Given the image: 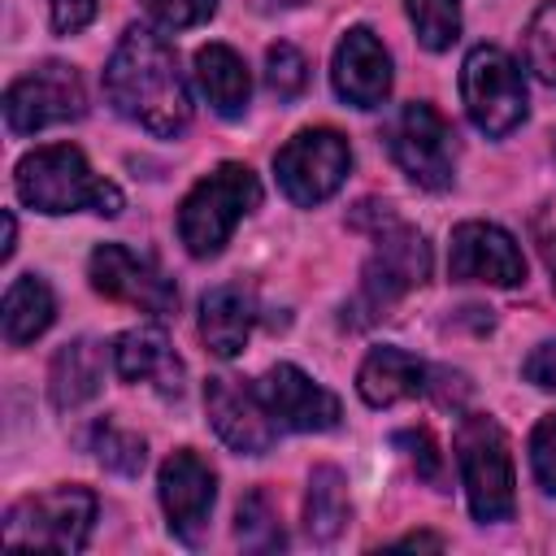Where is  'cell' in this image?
<instances>
[{
    "label": "cell",
    "instance_id": "cell-27",
    "mask_svg": "<svg viewBox=\"0 0 556 556\" xmlns=\"http://www.w3.org/2000/svg\"><path fill=\"white\" fill-rule=\"evenodd\" d=\"M526 65L547 87H556V0L539 4L530 26H526Z\"/></svg>",
    "mask_w": 556,
    "mask_h": 556
},
{
    "label": "cell",
    "instance_id": "cell-37",
    "mask_svg": "<svg viewBox=\"0 0 556 556\" xmlns=\"http://www.w3.org/2000/svg\"><path fill=\"white\" fill-rule=\"evenodd\" d=\"M547 256H556V235H552V239H547Z\"/></svg>",
    "mask_w": 556,
    "mask_h": 556
},
{
    "label": "cell",
    "instance_id": "cell-35",
    "mask_svg": "<svg viewBox=\"0 0 556 556\" xmlns=\"http://www.w3.org/2000/svg\"><path fill=\"white\" fill-rule=\"evenodd\" d=\"M13 248H17V222H13V213H4V248H0V261H9Z\"/></svg>",
    "mask_w": 556,
    "mask_h": 556
},
{
    "label": "cell",
    "instance_id": "cell-36",
    "mask_svg": "<svg viewBox=\"0 0 556 556\" xmlns=\"http://www.w3.org/2000/svg\"><path fill=\"white\" fill-rule=\"evenodd\" d=\"M395 547H443V539L439 534H404Z\"/></svg>",
    "mask_w": 556,
    "mask_h": 556
},
{
    "label": "cell",
    "instance_id": "cell-16",
    "mask_svg": "<svg viewBox=\"0 0 556 556\" xmlns=\"http://www.w3.org/2000/svg\"><path fill=\"white\" fill-rule=\"evenodd\" d=\"M330 83L352 109H378L391 96V56L369 26H352L330 61Z\"/></svg>",
    "mask_w": 556,
    "mask_h": 556
},
{
    "label": "cell",
    "instance_id": "cell-21",
    "mask_svg": "<svg viewBox=\"0 0 556 556\" xmlns=\"http://www.w3.org/2000/svg\"><path fill=\"white\" fill-rule=\"evenodd\" d=\"M195 87L213 104L217 117H243L252 78H248L243 56L230 43H204L195 48Z\"/></svg>",
    "mask_w": 556,
    "mask_h": 556
},
{
    "label": "cell",
    "instance_id": "cell-17",
    "mask_svg": "<svg viewBox=\"0 0 556 556\" xmlns=\"http://www.w3.org/2000/svg\"><path fill=\"white\" fill-rule=\"evenodd\" d=\"M113 369L122 382H148L152 391L178 400L182 382H187V365L174 352V343L165 339L161 326H135L126 334H117L113 343Z\"/></svg>",
    "mask_w": 556,
    "mask_h": 556
},
{
    "label": "cell",
    "instance_id": "cell-2",
    "mask_svg": "<svg viewBox=\"0 0 556 556\" xmlns=\"http://www.w3.org/2000/svg\"><path fill=\"white\" fill-rule=\"evenodd\" d=\"M13 187H17V200L39 213L91 208L100 217H117L126 204L117 182L100 178L74 143H48V148L26 152L13 169Z\"/></svg>",
    "mask_w": 556,
    "mask_h": 556
},
{
    "label": "cell",
    "instance_id": "cell-11",
    "mask_svg": "<svg viewBox=\"0 0 556 556\" xmlns=\"http://www.w3.org/2000/svg\"><path fill=\"white\" fill-rule=\"evenodd\" d=\"M87 278L100 295L109 300H122V304H135L152 317H169L178 308V287L143 256H135L130 248L122 243H100L91 256H87Z\"/></svg>",
    "mask_w": 556,
    "mask_h": 556
},
{
    "label": "cell",
    "instance_id": "cell-15",
    "mask_svg": "<svg viewBox=\"0 0 556 556\" xmlns=\"http://www.w3.org/2000/svg\"><path fill=\"white\" fill-rule=\"evenodd\" d=\"M256 395L265 400L269 417H274L282 430H304V434H313V430H334L339 417H343L339 395L326 391L321 382H313L304 369H295V365H287V361H282V365H269V369L261 374Z\"/></svg>",
    "mask_w": 556,
    "mask_h": 556
},
{
    "label": "cell",
    "instance_id": "cell-12",
    "mask_svg": "<svg viewBox=\"0 0 556 556\" xmlns=\"http://www.w3.org/2000/svg\"><path fill=\"white\" fill-rule=\"evenodd\" d=\"M204 408H208L217 439L226 447H235L239 456H261L278 439V421L269 417L265 400L256 395V382L248 387L243 378L217 374L204 382Z\"/></svg>",
    "mask_w": 556,
    "mask_h": 556
},
{
    "label": "cell",
    "instance_id": "cell-20",
    "mask_svg": "<svg viewBox=\"0 0 556 556\" xmlns=\"http://www.w3.org/2000/svg\"><path fill=\"white\" fill-rule=\"evenodd\" d=\"M426 374H430V369H426L413 352H404V348H395V343H382V348H374V352L361 361L356 391H361V400H365L369 408H387V404H400V400L426 391Z\"/></svg>",
    "mask_w": 556,
    "mask_h": 556
},
{
    "label": "cell",
    "instance_id": "cell-10",
    "mask_svg": "<svg viewBox=\"0 0 556 556\" xmlns=\"http://www.w3.org/2000/svg\"><path fill=\"white\" fill-rule=\"evenodd\" d=\"M87 113V91L74 65L39 61L4 91V126L9 135H35L56 122H78Z\"/></svg>",
    "mask_w": 556,
    "mask_h": 556
},
{
    "label": "cell",
    "instance_id": "cell-34",
    "mask_svg": "<svg viewBox=\"0 0 556 556\" xmlns=\"http://www.w3.org/2000/svg\"><path fill=\"white\" fill-rule=\"evenodd\" d=\"M521 374H526V382H534V387H543V391H556V339L539 343V348L521 361Z\"/></svg>",
    "mask_w": 556,
    "mask_h": 556
},
{
    "label": "cell",
    "instance_id": "cell-19",
    "mask_svg": "<svg viewBox=\"0 0 556 556\" xmlns=\"http://www.w3.org/2000/svg\"><path fill=\"white\" fill-rule=\"evenodd\" d=\"M104 387V348L96 339H70L56 348L52 365H48V395L52 408L74 413L87 400H96Z\"/></svg>",
    "mask_w": 556,
    "mask_h": 556
},
{
    "label": "cell",
    "instance_id": "cell-7",
    "mask_svg": "<svg viewBox=\"0 0 556 556\" xmlns=\"http://www.w3.org/2000/svg\"><path fill=\"white\" fill-rule=\"evenodd\" d=\"M460 96H465L469 122L491 139H500L526 122V78L517 70V61L495 43L469 48V56L460 65Z\"/></svg>",
    "mask_w": 556,
    "mask_h": 556
},
{
    "label": "cell",
    "instance_id": "cell-32",
    "mask_svg": "<svg viewBox=\"0 0 556 556\" xmlns=\"http://www.w3.org/2000/svg\"><path fill=\"white\" fill-rule=\"evenodd\" d=\"M48 9H52V30L56 35H78L91 17H96V0H48Z\"/></svg>",
    "mask_w": 556,
    "mask_h": 556
},
{
    "label": "cell",
    "instance_id": "cell-38",
    "mask_svg": "<svg viewBox=\"0 0 556 556\" xmlns=\"http://www.w3.org/2000/svg\"><path fill=\"white\" fill-rule=\"evenodd\" d=\"M278 4H304V0H278Z\"/></svg>",
    "mask_w": 556,
    "mask_h": 556
},
{
    "label": "cell",
    "instance_id": "cell-29",
    "mask_svg": "<svg viewBox=\"0 0 556 556\" xmlns=\"http://www.w3.org/2000/svg\"><path fill=\"white\" fill-rule=\"evenodd\" d=\"M395 443H400V447H408V460H413V469H417V478H421V482L443 486L447 465H443V452H439V443H434V434H430V430H400V434H395Z\"/></svg>",
    "mask_w": 556,
    "mask_h": 556
},
{
    "label": "cell",
    "instance_id": "cell-23",
    "mask_svg": "<svg viewBox=\"0 0 556 556\" xmlns=\"http://www.w3.org/2000/svg\"><path fill=\"white\" fill-rule=\"evenodd\" d=\"M348 526V482L334 465H317L308 473V495H304V530L313 543L339 539Z\"/></svg>",
    "mask_w": 556,
    "mask_h": 556
},
{
    "label": "cell",
    "instance_id": "cell-14",
    "mask_svg": "<svg viewBox=\"0 0 556 556\" xmlns=\"http://www.w3.org/2000/svg\"><path fill=\"white\" fill-rule=\"evenodd\" d=\"M156 495H161V508L169 517L174 539L200 543V534L208 526V513H213V500H217V473L208 469V460L195 456L191 447H178L161 465Z\"/></svg>",
    "mask_w": 556,
    "mask_h": 556
},
{
    "label": "cell",
    "instance_id": "cell-33",
    "mask_svg": "<svg viewBox=\"0 0 556 556\" xmlns=\"http://www.w3.org/2000/svg\"><path fill=\"white\" fill-rule=\"evenodd\" d=\"M426 391H430L443 408H460L465 395H469V382H465V374H456V369H430V374H426Z\"/></svg>",
    "mask_w": 556,
    "mask_h": 556
},
{
    "label": "cell",
    "instance_id": "cell-8",
    "mask_svg": "<svg viewBox=\"0 0 556 556\" xmlns=\"http://www.w3.org/2000/svg\"><path fill=\"white\" fill-rule=\"evenodd\" d=\"M348 169H352V148L334 126H308L274 152L278 187L300 208H313V204L330 200L343 187Z\"/></svg>",
    "mask_w": 556,
    "mask_h": 556
},
{
    "label": "cell",
    "instance_id": "cell-6",
    "mask_svg": "<svg viewBox=\"0 0 556 556\" xmlns=\"http://www.w3.org/2000/svg\"><path fill=\"white\" fill-rule=\"evenodd\" d=\"M96 526V495L87 486H52L43 495H26L4 513L9 547H48V552H83Z\"/></svg>",
    "mask_w": 556,
    "mask_h": 556
},
{
    "label": "cell",
    "instance_id": "cell-18",
    "mask_svg": "<svg viewBox=\"0 0 556 556\" xmlns=\"http://www.w3.org/2000/svg\"><path fill=\"white\" fill-rule=\"evenodd\" d=\"M252 326H256V300H252L248 287L222 282V287L204 291V300H200V339L213 356L235 361L243 352Z\"/></svg>",
    "mask_w": 556,
    "mask_h": 556
},
{
    "label": "cell",
    "instance_id": "cell-30",
    "mask_svg": "<svg viewBox=\"0 0 556 556\" xmlns=\"http://www.w3.org/2000/svg\"><path fill=\"white\" fill-rule=\"evenodd\" d=\"M148 17L165 30H187V26H200L217 13V0H143Z\"/></svg>",
    "mask_w": 556,
    "mask_h": 556
},
{
    "label": "cell",
    "instance_id": "cell-26",
    "mask_svg": "<svg viewBox=\"0 0 556 556\" xmlns=\"http://www.w3.org/2000/svg\"><path fill=\"white\" fill-rule=\"evenodd\" d=\"M408 9V22L421 39V48L430 52H443L456 43L460 35V0H404Z\"/></svg>",
    "mask_w": 556,
    "mask_h": 556
},
{
    "label": "cell",
    "instance_id": "cell-5",
    "mask_svg": "<svg viewBox=\"0 0 556 556\" xmlns=\"http://www.w3.org/2000/svg\"><path fill=\"white\" fill-rule=\"evenodd\" d=\"M456 465H460V482H465V500H469L473 521H482V526L513 521V513H517L513 456H508V439H504L495 417H482V413L460 417Z\"/></svg>",
    "mask_w": 556,
    "mask_h": 556
},
{
    "label": "cell",
    "instance_id": "cell-25",
    "mask_svg": "<svg viewBox=\"0 0 556 556\" xmlns=\"http://www.w3.org/2000/svg\"><path fill=\"white\" fill-rule=\"evenodd\" d=\"M91 452H96V460H100L109 473H122V478H135V473L143 469V460H148L143 439H139L135 430H122L113 417H100V421L91 426Z\"/></svg>",
    "mask_w": 556,
    "mask_h": 556
},
{
    "label": "cell",
    "instance_id": "cell-1",
    "mask_svg": "<svg viewBox=\"0 0 556 556\" xmlns=\"http://www.w3.org/2000/svg\"><path fill=\"white\" fill-rule=\"evenodd\" d=\"M104 96L126 122L143 126L156 139H174L191 122V91L178 56L148 26H126V35L117 39L104 65Z\"/></svg>",
    "mask_w": 556,
    "mask_h": 556
},
{
    "label": "cell",
    "instance_id": "cell-4",
    "mask_svg": "<svg viewBox=\"0 0 556 556\" xmlns=\"http://www.w3.org/2000/svg\"><path fill=\"white\" fill-rule=\"evenodd\" d=\"M430 278V243L421 239V230L404 226V222H387L378 230V248L369 252L365 269H361V287L348 304V321L352 326H374L382 317H391V308L417 291Z\"/></svg>",
    "mask_w": 556,
    "mask_h": 556
},
{
    "label": "cell",
    "instance_id": "cell-22",
    "mask_svg": "<svg viewBox=\"0 0 556 556\" xmlns=\"http://www.w3.org/2000/svg\"><path fill=\"white\" fill-rule=\"evenodd\" d=\"M4 343L9 348H26L35 343L52 317H56V300H52V287L39 278V274H22L9 282L4 291Z\"/></svg>",
    "mask_w": 556,
    "mask_h": 556
},
{
    "label": "cell",
    "instance_id": "cell-13",
    "mask_svg": "<svg viewBox=\"0 0 556 556\" xmlns=\"http://www.w3.org/2000/svg\"><path fill=\"white\" fill-rule=\"evenodd\" d=\"M447 274L456 282H491L517 287L526 282V256L517 239L495 222H460L447 248Z\"/></svg>",
    "mask_w": 556,
    "mask_h": 556
},
{
    "label": "cell",
    "instance_id": "cell-3",
    "mask_svg": "<svg viewBox=\"0 0 556 556\" xmlns=\"http://www.w3.org/2000/svg\"><path fill=\"white\" fill-rule=\"evenodd\" d=\"M261 204V182L248 165L222 161L213 174H204L178 204V239L191 256L208 261L226 248L230 230Z\"/></svg>",
    "mask_w": 556,
    "mask_h": 556
},
{
    "label": "cell",
    "instance_id": "cell-24",
    "mask_svg": "<svg viewBox=\"0 0 556 556\" xmlns=\"http://www.w3.org/2000/svg\"><path fill=\"white\" fill-rule=\"evenodd\" d=\"M235 539L248 552H282L287 547V534H282L278 513H274L265 491H248L239 500V508H235Z\"/></svg>",
    "mask_w": 556,
    "mask_h": 556
},
{
    "label": "cell",
    "instance_id": "cell-9",
    "mask_svg": "<svg viewBox=\"0 0 556 556\" xmlns=\"http://www.w3.org/2000/svg\"><path fill=\"white\" fill-rule=\"evenodd\" d=\"M387 152L391 161L426 191H447L456 178V152H452V126L434 104H400V113L387 122Z\"/></svg>",
    "mask_w": 556,
    "mask_h": 556
},
{
    "label": "cell",
    "instance_id": "cell-31",
    "mask_svg": "<svg viewBox=\"0 0 556 556\" xmlns=\"http://www.w3.org/2000/svg\"><path fill=\"white\" fill-rule=\"evenodd\" d=\"M530 469H534V482L556 495V413L543 417L530 434Z\"/></svg>",
    "mask_w": 556,
    "mask_h": 556
},
{
    "label": "cell",
    "instance_id": "cell-28",
    "mask_svg": "<svg viewBox=\"0 0 556 556\" xmlns=\"http://www.w3.org/2000/svg\"><path fill=\"white\" fill-rule=\"evenodd\" d=\"M308 83V61L295 43H269L265 52V87L278 96V100H295Z\"/></svg>",
    "mask_w": 556,
    "mask_h": 556
}]
</instances>
